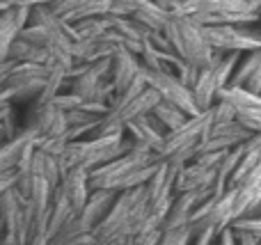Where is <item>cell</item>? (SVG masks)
<instances>
[{"mask_svg": "<svg viewBox=\"0 0 261 245\" xmlns=\"http://www.w3.org/2000/svg\"><path fill=\"white\" fill-rule=\"evenodd\" d=\"M158 163H161L158 154L142 149V147H130L122 156L92 170L90 188L92 190H113V193L133 190L138 186H144L151 179Z\"/></svg>", "mask_w": 261, "mask_h": 245, "instance_id": "6da1fadb", "label": "cell"}, {"mask_svg": "<svg viewBox=\"0 0 261 245\" xmlns=\"http://www.w3.org/2000/svg\"><path fill=\"white\" fill-rule=\"evenodd\" d=\"M130 140L126 133H108V135H90L83 140H71L64 145L62 154L58 156L60 172L69 170H85L92 172L99 165H106L108 160L122 156L130 149Z\"/></svg>", "mask_w": 261, "mask_h": 245, "instance_id": "7a4b0ae2", "label": "cell"}, {"mask_svg": "<svg viewBox=\"0 0 261 245\" xmlns=\"http://www.w3.org/2000/svg\"><path fill=\"white\" fill-rule=\"evenodd\" d=\"M213 126V113L211 108L204 113L188 117V122L181 124L179 128L165 133L163 147L158 151V158L167 160L172 165H186L199 154V145H202L204 135L208 133V128Z\"/></svg>", "mask_w": 261, "mask_h": 245, "instance_id": "3957f363", "label": "cell"}, {"mask_svg": "<svg viewBox=\"0 0 261 245\" xmlns=\"http://www.w3.org/2000/svg\"><path fill=\"white\" fill-rule=\"evenodd\" d=\"M239 58H241L239 53H218L216 50L211 64L199 69L197 80L190 87L195 105H197L199 113L211 108L218 101V94H220L225 87H229L231 73H234V67H236V62H239Z\"/></svg>", "mask_w": 261, "mask_h": 245, "instance_id": "277c9868", "label": "cell"}, {"mask_svg": "<svg viewBox=\"0 0 261 245\" xmlns=\"http://www.w3.org/2000/svg\"><path fill=\"white\" fill-rule=\"evenodd\" d=\"M204 37L218 53H250L261 48V35L245 30L243 25H202Z\"/></svg>", "mask_w": 261, "mask_h": 245, "instance_id": "5b68a950", "label": "cell"}, {"mask_svg": "<svg viewBox=\"0 0 261 245\" xmlns=\"http://www.w3.org/2000/svg\"><path fill=\"white\" fill-rule=\"evenodd\" d=\"M142 71H144V78H147V85L161 96V101H167V103L176 105V108L184 110L188 117L199 115L190 87H186L172 71H165V69H163V71H149V69H142Z\"/></svg>", "mask_w": 261, "mask_h": 245, "instance_id": "8992f818", "label": "cell"}, {"mask_svg": "<svg viewBox=\"0 0 261 245\" xmlns=\"http://www.w3.org/2000/svg\"><path fill=\"white\" fill-rule=\"evenodd\" d=\"M179 25H181L179 58L197 69L208 67L213 55H216V50L211 48V44H208L206 37H204V28L199 25V23L190 21V18H179Z\"/></svg>", "mask_w": 261, "mask_h": 245, "instance_id": "52a82bcc", "label": "cell"}, {"mask_svg": "<svg viewBox=\"0 0 261 245\" xmlns=\"http://www.w3.org/2000/svg\"><path fill=\"white\" fill-rule=\"evenodd\" d=\"M220 101L234 108L236 122L245 126L250 133H261V94H252V92L243 90V87H225L218 94Z\"/></svg>", "mask_w": 261, "mask_h": 245, "instance_id": "ba28073f", "label": "cell"}, {"mask_svg": "<svg viewBox=\"0 0 261 245\" xmlns=\"http://www.w3.org/2000/svg\"><path fill=\"white\" fill-rule=\"evenodd\" d=\"M250 138H252V133H250L245 126H241L236 119H231V122L213 124V126L208 128V133L204 135L202 145H199V154L234 149V147L243 145V142L250 140Z\"/></svg>", "mask_w": 261, "mask_h": 245, "instance_id": "9c48e42d", "label": "cell"}, {"mask_svg": "<svg viewBox=\"0 0 261 245\" xmlns=\"http://www.w3.org/2000/svg\"><path fill=\"white\" fill-rule=\"evenodd\" d=\"M126 138L130 140L133 147H142V149H149L153 154H158L163 147V140H165V131L161 128V124L151 117V115H144V117H138L133 122L126 124L124 128Z\"/></svg>", "mask_w": 261, "mask_h": 245, "instance_id": "30bf717a", "label": "cell"}, {"mask_svg": "<svg viewBox=\"0 0 261 245\" xmlns=\"http://www.w3.org/2000/svg\"><path fill=\"white\" fill-rule=\"evenodd\" d=\"M142 64H140L138 55L130 53L126 48H117L110 58V83L115 87V96L122 94L124 90L135 80V76L140 73Z\"/></svg>", "mask_w": 261, "mask_h": 245, "instance_id": "8fae6325", "label": "cell"}, {"mask_svg": "<svg viewBox=\"0 0 261 245\" xmlns=\"http://www.w3.org/2000/svg\"><path fill=\"white\" fill-rule=\"evenodd\" d=\"M115 197H117V193H113V190H92L90 197H87V202H85V206H83L81 213L76 215V223L92 234L94 227L106 218V213L110 211Z\"/></svg>", "mask_w": 261, "mask_h": 245, "instance_id": "7c38bea8", "label": "cell"}, {"mask_svg": "<svg viewBox=\"0 0 261 245\" xmlns=\"http://www.w3.org/2000/svg\"><path fill=\"white\" fill-rule=\"evenodd\" d=\"M202 204L199 197L195 193H179L172 200L170 211L165 213V220H163V232H172V229H186L190 227V218H193L195 209Z\"/></svg>", "mask_w": 261, "mask_h": 245, "instance_id": "4fadbf2b", "label": "cell"}, {"mask_svg": "<svg viewBox=\"0 0 261 245\" xmlns=\"http://www.w3.org/2000/svg\"><path fill=\"white\" fill-rule=\"evenodd\" d=\"M130 18H133L138 25H142L147 32H161L163 28H165V23L170 21V14H167L156 0H142Z\"/></svg>", "mask_w": 261, "mask_h": 245, "instance_id": "5bb4252c", "label": "cell"}, {"mask_svg": "<svg viewBox=\"0 0 261 245\" xmlns=\"http://www.w3.org/2000/svg\"><path fill=\"white\" fill-rule=\"evenodd\" d=\"M151 117L156 119L158 124H161V128H163L165 133L174 131V128H179L181 124L188 122V115H186L184 110H179L176 105L167 103V101H158V103L153 105Z\"/></svg>", "mask_w": 261, "mask_h": 245, "instance_id": "9a60e30c", "label": "cell"}, {"mask_svg": "<svg viewBox=\"0 0 261 245\" xmlns=\"http://www.w3.org/2000/svg\"><path fill=\"white\" fill-rule=\"evenodd\" d=\"M161 234H163V229H158V227H153V229H138V232H133L126 241H124V245H158V241H161Z\"/></svg>", "mask_w": 261, "mask_h": 245, "instance_id": "2e32d148", "label": "cell"}, {"mask_svg": "<svg viewBox=\"0 0 261 245\" xmlns=\"http://www.w3.org/2000/svg\"><path fill=\"white\" fill-rule=\"evenodd\" d=\"M231 229L236 232H245L252 234L254 238H261V215H248V218H241L231 225Z\"/></svg>", "mask_w": 261, "mask_h": 245, "instance_id": "e0dca14e", "label": "cell"}, {"mask_svg": "<svg viewBox=\"0 0 261 245\" xmlns=\"http://www.w3.org/2000/svg\"><path fill=\"white\" fill-rule=\"evenodd\" d=\"M158 245H190V227H186V229H172V232H163Z\"/></svg>", "mask_w": 261, "mask_h": 245, "instance_id": "ac0fdd59", "label": "cell"}, {"mask_svg": "<svg viewBox=\"0 0 261 245\" xmlns=\"http://www.w3.org/2000/svg\"><path fill=\"white\" fill-rule=\"evenodd\" d=\"M234 232H236V229H234ZM236 245H259V238H254L252 234L236 232Z\"/></svg>", "mask_w": 261, "mask_h": 245, "instance_id": "d6986e66", "label": "cell"}, {"mask_svg": "<svg viewBox=\"0 0 261 245\" xmlns=\"http://www.w3.org/2000/svg\"><path fill=\"white\" fill-rule=\"evenodd\" d=\"M259 245H261V238H259Z\"/></svg>", "mask_w": 261, "mask_h": 245, "instance_id": "ffe728a7", "label": "cell"}]
</instances>
